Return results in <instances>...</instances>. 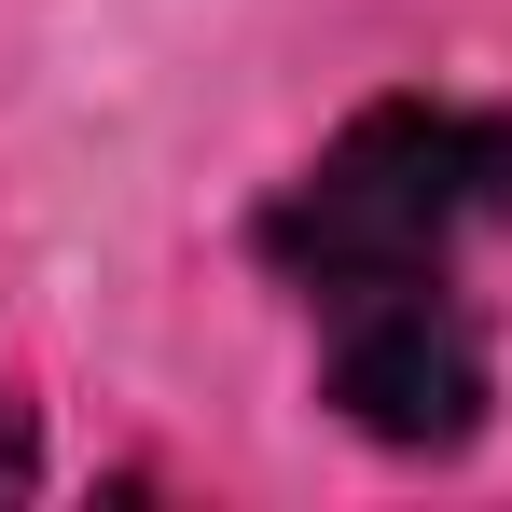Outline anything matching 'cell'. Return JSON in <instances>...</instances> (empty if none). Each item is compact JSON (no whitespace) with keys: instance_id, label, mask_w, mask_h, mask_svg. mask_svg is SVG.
I'll return each mask as SVG.
<instances>
[{"instance_id":"obj_3","label":"cell","mask_w":512,"mask_h":512,"mask_svg":"<svg viewBox=\"0 0 512 512\" xmlns=\"http://www.w3.org/2000/svg\"><path fill=\"white\" fill-rule=\"evenodd\" d=\"M42 471V429H28V402H14V374H0V499Z\"/></svg>"},{"instance_id":"obj_2","label":"cell","mask_w":512,"mask_h":512,"mask_svg":"<svg viewBox=\"0 0 512 512\" xmlns=\"http://www.w3.org/2000/svg\"><path fill=\"white\" fill-rule=\"evenodd\" d=\"M319 305V388H333L346 429L402 443V457H457L499 374H485V333L443 277H346V291H305Z\"/></svg>"},{"instance_id":"obj_1","label":"cell","mask_w":512,"mask_h":512,"mask_svg":"<svg viewBox=\"0 0 512 512\" xmlns=\"http://www.w3.org/2000/svg\"><path fill=\"white\" fill-rule=\"evenodd\" d=\"M499 208H512V125L499 111H471V97H388V111H360L333 153L263 208V263L291 291L443 277Z\"/></svg>"}]
</instances>
